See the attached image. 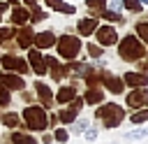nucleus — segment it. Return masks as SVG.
I'll return each instance as SVG.
<instances>
[{"instance_id":"nucleus-38","label":"nucleus","mask_w":148,"mask_h":144,"mask_svg":"<svg viewBox=\"0 0 148 144\" xmlns=\"http://www.w3.org/2000/svg\"><path fill=\"white\" fill-rule=\"evenodd\" d=\"M60 125V121H58V114H56V109L53 111H49V130H53V128H58Z\"/></svg>"},{"instance_id":"nucleus-13","label":"nucleus","mask_w":148,"mask_h":144,"mask_svg":"<svg viewBox=\"0 0 148 144\" xmlns=\"http://www.w3.org/2000/svg\"><path fill=\"white\" fill-rule=\"evenodd\" d=\"M14 42H16L18 51H23V53H25V51L32 46V42H35V26H30V23H25V26H16Z\"/></svg>"},{"instance_id":"nucleus-8","label":"nucleus","mask_w":148,"mask_h":144,"mask_svg":"<svg viewBox=\"0 0 148 144\" xmlns=\"http://www.w3.org/2000/svg\"><path fill=\"white\" fill-rule=\"evenodd\" d=\"M102 88H104L109 95H116V98L125 95V91H127L123 77L116 74V72H111L109 67H102Z\"/></svg>"},{"instance_id":"nucleus-5","label":"nucleus","mask_w":148,"mask_h":144,"mask_svg":"<svg viewBox=\"0 0 148 144\" xmlns=\"http://www.w3.org/2000/svg\"><path fill=\"white\" fill-rule=\"evenodd\" d=\"M44 60H46V77H49L53 84H65V81L69 79L67 63H65V60H60L56 53L44 51Z\"/></svg>"},{"instance_id":"nucleus-11","label":"nucleus","mask_w":148,"mask_h":144,"mask_svg":"<svg viewBox=\"0 0 148 144\" xmlns=\"http://www.w3.org/2000/svg\"><path fill=\"white\" fill-rule=\"evenodd\" d=\"M125 109L127 111H139V109H146L148 107V86L143 88H130L125 91Z\"/></svg>"},{"instance_id":"nucleus-25","label":"nucleus","mask_w":148,"mask_h":144,"mask_svg":"<svg viewBox=\"0 0 148 144\" xmlns=\"http://www.w3.org/2000/svg\"><path fill=\"white\" fill-rule=\"evenodd\" d=\"M146 137H148V125L132 128V130H127V132L123 135V139H125V142H130V144H134V142H141V139H146Z\"/></svg>"},{"instance_id":"nucleus-20","label":"nucleus","mask_w":148,"mask_h":144,"mask_svg":"<svg viewBox=\"0 0 148 144\" xmlns=\"http://www.w3.org/2000/svg\"><path fill=\"white\" fill-rule=\"evenodd\" d=\"M12 26H25L28 21H30V12H28V7H23V5H16V7H9V19H7Z\"/></svg>"},{"instance_id":"nucleus-28","label":"nucleus","mask_w":148,"mask_h":144,"mask_svg":"<svg viewBox=\"0 0 148 144\" xmlns=\"http://www.w3.org/2000/svg\"><path fill=\"white\" fill-rule=\"evenodd\" d=\"M134 35L148 46V21H146L143 16H139V19L134 21Z\"/></svg>"},{"instance_id":"nucleus-42","label":"nucleus","mask_w":148,"mask_h":144,"mask_svg":"<svg viewBox=\"0 0 148 144\" xmlns=\"http://www.w3.org/2000/svg\"><path fill=\"white\" fill-rule=\"evenodd\" d=\"M9 9V5H7V0H0V14H5Z\"/></svg>"},{"instance_id":"nucleus-14","label":"nucleus","mask_w":148,"mask_h":144,"mask_svg":"<svg viewBox=\"0 0 148 144\" xmlns=\"http://www.w3.org/2000/svg\"><path fill=\"white\" fill-rule=\"evenodd\" d=\"M56 39H58V35H56V30H51V28H46V30H35V42H32V46L39 49V51H51V49L56 46Z\"/></svg>"},{"instance_id":"nucleus-39","label":"nucleus","mask_w":148,"mask_h":144,"mask_svg":"<svg viewBox=\"0 0 148 144\" xmlns=\"http://www.w3.org/2000/svg\"><path fill=\"white\" fill-rule=\"evenodd\" d=\"M106 9H113V12H123V0H106Z\"/></svg>"},{"instance_id":"nucleus-19","label":"nucleus","mask_w":148,"mask_h":144,"mask_svg":"<svg viewBox=\"0 0 148 144\" xmlns=\"http://www.w3.org/2000/svg\"><path fill=\"white\" fill-rule=\"evenodd\" d=\"M0 125L5 128V130H21V114L18 111H14L12 107L9 109H2V114H0Z\"/></svg>"},{"instance_id":"nucleus-26","label":"nucleus","mask_w":148,"mask_h":144,"mask_svg":"<svg viewBox=\"0 0 148 144\" xmlns=\"http://www.w3.org/2000/svg\"><path fill=\"white\" fill-rule=\"evenodd\" d=\"M127 121H130V125H132V128L148 125V107H146V109H139V111H130Z\"/></svg>"},{"instance_id":"nucleus-21","label":"nucleus","mask_w":148,"mask_h":144,"mask_svg":"<svg viewBox=\"0 0 148 144\" xmlns=\"http://www.w3.org/2000/svg\"><path fill=\"white\" fill-rule=\"evenodd\" d=\"M44 7L58 12V14H65V16H74L76 14V5L74 2H65V0H44Z\"/></svg>"},{"instance_id":"nucleus-46","label":"nucleus","mask_w":148,"mask_h":144,"mask_svg":"<svg viewBox=\"0 0 148 144\" xmlns=\"http://www.w3.org/2000/svg\"><path fill=\"white\" fill-rule=\"evenodd\" d=\"M109 144H120V142H109Z\"/></svg>"},{"instance_id":"nucleus-37","label":"nucleus","mask_w":148,"mask_h":144,"mask_svg":"<svg viewBox=\"0 0 148 144\" xmlns=\"http://www.w3.org/2000/svg\"><path fill=\"white\" fill-rule=\"evenodd\" d=\"M37 139H39V144H56V142H53V132H51V130L39 132V137H37Z\"/></svg>"},{"instance_id":"nucleus-29","label":"nucleus","mask_w":148,"mask_h":144,"mask_svg":"<svg viewBox=\"0 0 148 144\" xmlns=\"http://www.w3.org/2000/svg\"><path fill=\"white\" fill-rule=\"evenodd\" d=\"M83 2L88 9V16H95V19H99V14L106 9V0H83Z\"/></svg>"},{"instance_id":"nucleus-24","label":"nucleus","mask_w":148,"mask_h":144,"mask_svg":"<svg viewBox=\"0 0 148 144\" xmlns=\"http://www.w3.org/2000/svg\"><path fill=\"white\" fill-rule=\"evenodd\" d=\"M99 21H104V23H113V26H125V23H127L125 14H123V12H113V9H104V12L99 14Z\"/></svg>"},{"instance_id":"nucleus-7","label":"nucleus","mask_w":148,"mask_h":144,"mask_svg":"<svg viewBox=\"0 0 148 144\" xmlns=\"http://www.w3.org/2000/svg\"><path fill=\"white\" fill-rule=\"evenodd\" d=\"M32 91H35V98H37V105H42L46 111H53L56 109V100H53V86L44 79H37L32 81Z\"/></svg>"},{"instance_id":"nucleus-30","label":"nucleus","mask_w":148,"mask_h":144,"mask_svg":"<svg viewBox=\"0 0 148 144\" xmlns=\"http://www.w3.org/2000/svg\"><path fill=\"white\" fill-rule=\"evenodd\" d=\"M16 100H18L23 107H25V105H35V102H37L35 91H32V88H28V86H25L23 91H18V93H16Z\"/></svg>"},{"instance_id":"nucleus-1","label":"nucleus","mask_w":148,"mask_h":144,"mask_svg":"<svg viewBox=\"0 0 148 144\" xmlns=\"http://www.w3.org/2000/svg\"><path fill=\"white\" fill-rule=\"evenodd\" d=\"M92 121L95 125H99V130H116L127 121V109L116 100H104L102 105L95 107Z\"/></svg>"},{"instance_id":"nucleus-41","label":"nucleus","mask_w":148,"mask_h":144,"mask_svg":"<svg viewBox=\"0 0 148 144\" xmlns=\"http://www.w3.org/2000/svg\"><path fill=\"white\" fill-rule=\"evenodd\" d=\"M134 65H136V67H134V70H139V72H143V74H148V63H146V60H143V58H141V60H136V63H134Z\"/></svg>"},{"instance_id":"nucleus-12","label":"nucleus","mask_w":148,"mask_h":144,"mask_svg":"<svg viewBox=\"0 0 148 144\" xmlns=\"http://www.w3.org/2000/svg\"><path fill=\"white\" fill-rule=\"evenodd\" d=\"M25 60H28V65H30V72H32L37 79H44V77H46V60H44V51H39V49H35V46H30V49L25 51Z\"/></svg>"},{"instance_id":"nucleus-36","label":"nucleus","mask_w":148,"mask_h":144,"mask_svg":"<svg viewBox=\"0 0 148 144\" xmlns=\"http://www.w3.org/2000/svg\"><path fill=\"white\" fill-rule=\"evenodd\" d=\"M14 35H16V26H12V23L0 26V42H9V39H14Z\"/></svg>"},{"instance_id":"nucleus-23","label":"nucleus","mask_w":148,"mask_h":144,"mask_svg":"<svg viewBox=\"0 0 148 144\" xmlns=\"http://www.w3.org/2000/svg\"><path fill=\"white\" fill-rule=\"evenodd\" d=\"M83 56L88 60H99V58L106 56V49L99 46L97 42H83Z\"/></svg>"},{"instance_id":"nucleus-3","label":"nucleus","mask_w":148,"mask_h":144,"mask_svg":"<svg viewBox=\"0 0 148 144\" xmlns=\"http://www.w3.org/2000/svg\"><path fill=\"white\" fill-rule=\"evenodd\" d=\"M146 44L134 35V33H125L120 39H118V44H116V53H118V58L123 60V63H136V60H141V58H146Z\"/></svg>"},{"instance_id":"nucleus-44","label":"nucleus","mask_w":148,"mask_h":144,"mask_svg":"<svg viewBox=\"0 0 148 144\" xmlns=\"http://www.w3.org/2000/svg\"><path fill=\"white\" fill-rule=\"evenodd\" d=\"M2 21H5V14H0V23H2Z\"/></svg>"},{"instance_id":"nucleus-9","label":"nucleus","mask_w":148,"mask_h":144,"mask_svg":"<svg viewBox=\"0 0 148 144\" xmlns=\"http://www.w3.org/2000/svg\"><path fill=\"white\" fill-rule=\"evenodd\" d=\"M92 37H95V42H97L99 46H104V49L116 46V44H118V39H120L118 28H116L113 23H99V26H97V30L92 33Z\"/></svg>"},{"instance_id":"nucleus-2","label":"nucleus","mask_w":148,"mask_h":144,"mask_svg":"<svg viewBox=\"0 0 148 144\" xmlns=\"http://www.w3.org/2000/svg\"><path fill=\"white\" fill-rule=\"evenodd\" d=\"M21 130H28V132H35V135H39V132H44V130H49V111L42 107V105H25L21 111Z\"/></svg>"},{"instance_id":"nucleus-31","label":"nucleus","mask_w":148,"mask_h":144,"mask_svg":"<svg viewBox=\"0 0 148 144\" xmlns=\"http://www.w3.org/2000/svg\"><path fill=\"white\" fill-rule=\"evenodd\" d=\"M51 132H53V142H56V144H67V142H69V137H72V135H69V130H67L65 125H58V128H53Z\"/></svg>"},{"instance_id":"nucleus-32","label":"nucleus","mask_w":148,"mask_h":144,"mask_svg":"<svg viewBox=\"0 0 148 144\" xmlns=\"http://www.w3.org/2000/svg\"><path fill=\"white\" fill-rule=\"evenodd\" d=\"M46 19H49V12L42 9V7H37V9L30 12V21H28V23H30V26H37V23H44Z\"/></svg>"},{"instance_id":"nucleus-18","label":"nucleus","mask_w":148,"mask_h":144,"mask_svg":"<svg viewBox=\"0 0 148 144\" xmlns=\"http://www.w3.org/2000/svg\"><path fill=\"white\" fill-rule=\"evenodd\" d=\"M120 77H123L127 88H143V86H148V74H143L139 70H125Z\"/></svg>"},{"instance_id":"nucleus-34","label":"nucleus","mask_w":148,"mask_h":144,"mask_svg":"<svg viewBox=\"0 0 148 144\" xmlns=\"http://www.w3.org/2000/svg\"><path fill=\"white\" fill-rule=\"evenodd\" d=\"M123 9H125L127 14H134V16H139V14L143 12V5H141L139 0H123Z\"/></svg>"},{"instance_id":"nucleus-33","label":"nucleus","mask_w":148,"mask_h":144,"mask_svg":"<svg viewBox=\"0 0 148 144\" xmlns=\"http://www.w3.org/2000/svg\"><path fill=\"white\" fill-rule=\"evenodd\" d=\"M88 144H92V142H97L99 139V125H95V123H90L86 130H83V135H81Z\"/></svg>"},{"instance_id":"nucleus-16","label":"nucleus","mask_w":148,"mask_h":144,"mask_svg":"<svg viewBox=\"0 0 148 144\" xmlns=\"http://www.w3.org/2000/svg\"><path fill=\"white\" fill-rule=\"evenodd\" d=\"M0 84H2L5 88H9L12 93H18V91H23V88L28 86L25 77L16 74V72H5V70H0Z\"/></svg>"},{"instance_id":"nucleus-4","label":"nucleus","mask_w":148,"mask_h":144,"mask_svg":"<svg viewBox=\"0 0 148 144\" xmlns=\"http://www.w3.org/2000/svg\"><path fill=\"white\" fill-rule=\"evenodd\" d=\"M56 56L60 58V60H76V58H81L83 56V39L76 35V33H62V35H58V39H56ZM86 58V56H83ZM88 60V58H86Z\"/></svg>"},{"instance_id":"nucleus-35","label":"nucleus","mask_w":148,"mask_h":144,"mask_svg":"<svg viewBox=\"0 0 148 144\" xmlns=\"http://www.w3.org/2000/svg\"><path fill=\"white\" fill-rule=\"evenodd\" d=\"M12 102H14V93L0 84V107H2V109H9Z\"/></svg>"},{"instance_id":"nucleus-40","label":"nucleus","mask_w":148,"mask_h":144,"mask_svg":"<svg viewBox=\"0 0 148 144\" xmlns=\"http://www.w3.org/2000/svg\"><path fill=\"white\" fill-rule=\"evenodd\" d=\"M21 5H23V7H28V12H32V9H37V7H42V5H39V0H21Z\"/></svg>"},{"instance_id":"nucleus-15","label":"nucleus","mask_w":148,"mask_h":144,"mask_svg":"<svg viewBox=\"0 0 148 144\" xmlns=\"http://www.w3.org/2000/svg\"><path fill=\"white\" fill-rule=\"evenodd\" d=\"M97 26H99V19H95V16H81V19H76V23H74V33L83 39V37H92V33L97 30Z\"/></svg>"},{"instance_id":"nucleus-22","label":"nucleus","mask_w":148,"mask_h":144,"mask_svg":"<svg viewBox=\"0 0 148 144\" xmlns=\"http://www.w3.org/2000/svg\"><path fill=\"white\" fill-rule=\"evenodd\" d=\"M7 137L12 144H39L35 132H28V130H7Z\"/></svg>"},{"instance_id":"nucleus-47","label":"nucleus","mask_w":148,"mask_h":144,"mask_svg":"<svg viewBox=\"0 0 148 144\" xmlns=\"http://www.w3.org/2000/svg\"><path fill=\"white\" fill-rule=\"evenodd\" d=\"M143 19H146V21H148V12H146V16H143Z\"/></svg>"},{"instance_id":"nucleus-27","label":"nucleus","mask_w":148,"mask_h":144,"mask_svg":"<svg viewBox=\"0 0 148 144\" xmlns=\"http://www.w3.org/2000/svg\"><path fill=\"white\" fill-rule=\"evenodd\" d=\"M88 125H90V118L79 116L74 123H69V125H67V130H69V135H72V137H81V135H83V130H86Z\"/></svg>"},{"instance_id":"nucleus-45","label":"nucleus","mask_w":148,"mask_h":144,"mask_svg":"<svg viewBox=\"0 0 148 144\" xmlns=\"http://www.w3.org/2000/svg\"><path fill=\"white\" fill-rule=\"evenodd\" d=\"M143 60H146V63H148V49H146V58H143Z\"/></svg>"},{"instance_id":"nucleus-6","label":"nucleus","mask_w":148,"mask_h":144,"mask_svg":"<svg viewBox=\"0 0 148 144\" xmlns=\"http://www.w3.org/2000/svg\"><path fill=\"white\" fill-rule=\"evenodd\" d=\"M0 70H5V72H16V74H21V77H30V74H32L25 56H21V53H2V58H0Z\"/></svg>"},{"instance_id":"nucleus-49","label":"nucleus","mask_w":148,"mask_h":144,"mask_svg":"<svg viewBox=\"0 0 148 144\" xmlns=\"http://www.w3.org/2000/svg\"><path fill=\"white\" fill-rule=\"evenodd\" d=\"M0 58H2V51H0Z\"/></svg>"},{"instance_id":"nucleus-48","label":"nucleus","mask_w":148,"mask_h":144,"mask_svg":"<svg viewBox=\"0 0 148 144\" xmlns=\"http://www.w3.org/2000/svg\"><path fill=\"white\" fill-rule=\"evenodd\" d=\"M0 114H2V107H0Z\"/></svg>"},{"instance_id":"nucleus-17","label":"nucleus","mask_w":148,"mask_h":144,"mask_svg":"<svg viewBox=\"0 0 148 144\" xmlns=\"http://www.w3.org/2000/svg\"><path fill=\"white\" fill-rule=\"evenodd\" d=\"M81 98H83L86 107H97V105H102L106 100V91L102 86H86L83 93H81Z\"/></svg>"},{"instance_id":"nucleus-10","label":"nucleus","mask_w":148,"mask_h":144,"mask_svg":"<svg viewBox=\"0 0 148 144\" xmlns=\"http://www.w3.org/2000/svg\"><path fill=\"white\" fill-rule=\"evenodd\" d=\"M81 91V81H65V84H58V88L53 91V100H56V107H62V105H69Z\"/></svg>"},{"instance_id":"nucleus-43","label":"nucleus","mask_w":148,"mask_h":144,"mask_svg":"<svg viewBox=\"0 0 148 144\" xmlns=\"http://www.w3.org/2000/svg\"><path fill=\"white\" fill-rule=\"evenodd\" d=\"M139 2H141V5H143V7H148V0H139Z\"/></svg>"}]
</instances>
